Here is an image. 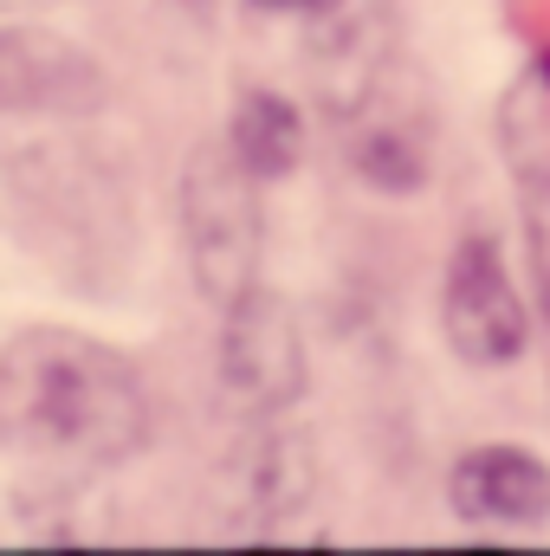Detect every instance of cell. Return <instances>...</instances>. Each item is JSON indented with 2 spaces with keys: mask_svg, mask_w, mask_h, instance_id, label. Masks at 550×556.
Instances as JSON below:
<instances>
[{
  "mask_svg": "<svg viewBox=\"0 0 550 556\" xmlns=\"http://www.w3.org/2000/svg\"><path fill=\"white\" fill-rule=\"evenodd\" d=\"M0 427L72 466H117L149 440L142 376L78 330H20L0 350Z\"/></svg>",
  "mask_w": 550,
  "mask_h": 556,
  "instance_id": "obj_1",
  "label": "cell"
},
{
  "mask_svg": "<svg viewBox=\"0 0 550 556\" xmlns=\"http://www.w3.org/2000/svg\"><path fill=\"white\" fill-rule=\"evenodd\" d=\"M182 227L201 298L221 311L260 285V194L234 142H195L182 168Z\"/></svg>",
  "mask_w": 550,
  "mask_h": 556,
  "instance_id": "obj_2",
  "label": "cell"
},
{
  "mask_svg": "<svg viewBox=\"0 0 550 556\" xmlns=\"http://www.w3.org/2000/svg\"><path fill=\"white\" fill-rule=\"evenodd\" d=\"M104 104V65L39 26H0V117H85Z\"/></svg>",
  "mask_w": 550,
  "mask_h": 556,
  "instance_id": "obj_3",
  "label": "cell"
},
{
  "mask_svg": "<svg viewBox=\"0 0 550 556\" xmlns=\"http://www.w3.org/2000/svg\"><path fill=\"white\" fill-rule=\"evenodd\" d=\"M221 376H227V389H234L247 408H260V415L298 402V389H304V337H298L285 298H273V291L253 285V291H240V298L227 304Z\"/></svg>",
  "mask_w": 550,
  "mask_h": 556,
  "instance_id": "obj_4",
  "label": "cell"
},
{
  "mask_svg": "<svg viewBox=\"0 0 550 556\" xmlns=\"http://www.w3.org/2000/svg\"><path fill=\"white\" fill-rule=\"evenodd\" d=\"M440 317H447V337H453V350L466 363H512L525 350V304H518V291L505 278V260H499V247L486 233L453 247Z\"/></svg>",
  "mask_w": 550,
  "mask_h": 556,
  "instance_id": "obj_5",
  "label": "cell"
},
{
  "mask_svg": "<svg viewBox=\"0 0 550 556\" xmlns=\"http://www.w3.org/2000/svg\"><path fill=\"white\" fill-rule=\"evenodd\" d=\"M389 59V13L383 0H317L311 33H304V65L311 85L330 111H357L376 91V72Z\"/></svg>",
  "mask_w": 550,
  "mask_h": 556,
  "instance_id": "obj_6",
  "label": "cell"
},
{
  "mask_svg": "<svg viewBox=\"0 0 550 556\" xmlns=\"http://www.w3.org/2000/svg\"><path fill=\"white\" fill-rule=\"evenodd\" d=\"M453 511L479 525H538L550 511V466L518 446H479L453 466Z\"/></svg>",
  "mask_w": 550,
  "mask_h": 556,
  "instance_id": "obj_7",
  "label": "cell"
},
{
  "mask_svg": "<svg viewBox=\"0 0 550 556\" xmlns=\"http://www.w3.org/2000/svg\"><path fill=\"white\" fill-rule=\"evenodd\" d=\"M505 155L525 194V220H532V260L545 278V304H550V91L545 78H525L505 98Z\"/></svg>",
  "mask_w": 550,
  "mask_h": 556,
  "instance_id": "obj_8",
  "label": "cell"
},
{
  "mask_svg": "<svg viewBox=\"0 0 550 556\" xmlns=\"http://www.w3.org/2000/svg\"><path fill=\"white\" fill-rule=\"evenodd\" d=\"M234 155L253 168V181H278V175H291L298 168V155H304V117L273 98V91H247L240 98V111H234Z\"/></svg>",
  "mask_w": 550,
  "mask_h": 556,
  "instance_id": "obj_9",
  "label": "cell"
},
{
  "mask_svg": "<svg viewBox=\"0 0 550 556\" xmlns=\"http://www.w3.org/2000/svg\"><path fill=\"white\" fill-rule=\"evenodd\" d=\"M357 168L376 181V188H421V149L409 137H396V130H370V137L357 142Z\"/></svg>",
  "mask_w": 550,
  "mask_h": 556,
  "instance_id": "obj_10",
  "label": "cell"
},
{
  "mask_svg": "<svg viewBox=\"0 0 550 556\" xmlns=\"http://www.w3.org/2000/svg\"><path fill=\"white\" fill-rule=\"evenodd\" d=\"M253 7H273V13H311L317 0H253Z\"/></svg>",
  "mask_w": 550,
  "mask_h": 556,
  "instance_id": "obj_11",
  "label": "cell"
},
{
  "mask_svg": "<svg viewBox=\"0 0 550 556\" xmlns=\"http://www.w3.org/2000/svg\"><path fill=\"white\" fill-rule=\"evenodd\" d=\"M39 7H59V0H0V13H39Z\"/></svg>",
  "mask_w": 550,
  "mask_h": 556,
  "instance_id": "obj_12",
  "label": "cell"
},
{
  "mask_svg": "<svg viewBox=\"0 0 550 556\" xmlns=\"http://www.w3.org/2000/svg\"><path fill=\"white\" fill-rule=\"evenodd\" d=\"M182 7H208V0H182Z\"/></svg>",
  "mask_w": 550,
  "mask_h": 556,
  "instance_id": "obj_13",
  "label": "cell"
}]
</instances>
